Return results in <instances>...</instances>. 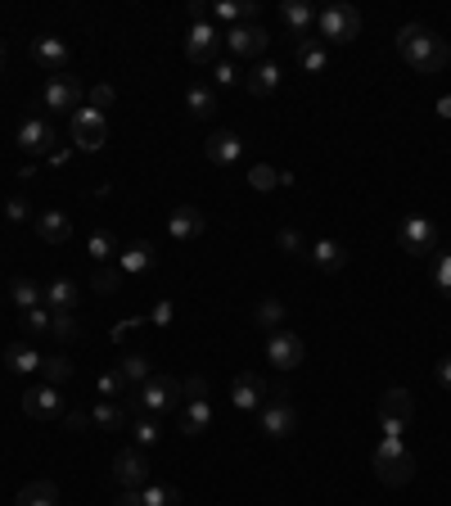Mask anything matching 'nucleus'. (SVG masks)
I'll list each match as a JSON object with an SVG mask.
<instances>
[{"label": "nucleus", "mask_w": 451, "mask_h": 506, "mask_svg": "<svg viewBox=\"0 0 451 506\" xmlns=\"http://www.w3.org/2000/svg\"><path fill=\"white\" fill-rule=\"evenodd\" d=\"M397 55L416 68V73H443L451 64V46L443 36H434L425 23H406L402 32H397Z\"/></svg>", "instance_id": "nucleus-1"}, {"label": "nucleus", "mask_w": 451, "mask_h": 506, "mask_svg": "<svg viewBox=\"0 0 451 506\" xmlns=\"http://www.w3.org/2000/svg\"><path fill=\"white\" fill-rule=\"evenodd\" d=\"M370 466H375V475H379L388 489H402V484H411V475H416V457L406 452L402 434H379V443H375V452H370Z\"/></svg>", "instance_id": "nucleus-2"}, {"label": "nucleus", "mask_w": 451, "mask_h": 506, "mask_svg": "<svg viewBox=\"0 0 451 506\" xmlns=\"http://www.w3.org/2000/svg\"><path fill=\"white\" fill-rule=\"evenodd\" d=\"M257 430H262L266 439H289V434H298V407L289 402V389H285V384H276V398L262 402Z\"/></svg>", "instance_id": "nucleus-3"}, {"label": "nucleus", "mask_w": 451, "mask_h": 506, "mask_svg": "<svg viewBox=\"0 0 451 506\" xmlns=\"http://www.w3.org/2000/svg\"><path fill=\"white\" fill-rule=\"evenodd\" d=\"M181 402V384L172 376H149L135 393H131V411L135 416H163Z\"/></svg>", "instance_id": "nucleus-4"}, {"label": "nucleus", "mask_w": 451, "mask_h": 506, "mask_svg": "<svg viewBox=\"0 0 451 506\" xmlns=\"http://www.w3.org/2000/svg\"><path fill=\"white\" fill-rule=\"evenodd\" d=\"M316 36L335 41V46L356 41L361 36V9L356 5H326V9H316Z\"/></svg>", "instance_id": "nucleus-5"}, {"label": "nucleus", "mask_w": 451, "mask_h": 506, "mask_svg": "<svg viewBox=\"0 0 451 506\" xmlns=\"http://www.w3.org/2000/svg\"><path fill=\"white\" fill-rule=\"evenodd\" d=\"M397 245L406 253H416V258H434V253H438V227H434L429 218L411 213V218H402V227H397Z\"/></svg>", "instance_id": "nucleus-6"}, {"label": "nucleus", "mask_w": 451, "mask_h": 506, "mask_svg": "<svg viewBox=\"0 0 451 506\" xmlns=\"http://www.w3.org/2000/svg\"><path fill=\"white\" fill-rule=\"evenodd\" d=\"M149 457L140 452V448H117V457H113V484L117 489H145L149 484Z\"/></svg>", "instance_id": "nucleus-7"}, {"label": "nucleus", "mask_w": 451, "mask_h": 506, "mask_svg": "<svg viewBox=\"0 0 451 506\" xmlns=\"http://www.w3.org/2000/svg\"><path fill=\"white\" fill-rule=\"evenodd\" d=\"M41 100H45V109H55V114H77V109H82V82H77L73 73H55V77L45 82Z\"/></svg>", "instance_id": "nucleus-8"}, {"label": "nucleus", "mask_w": 451, "mask_h": 506, "mask_svg": "<svg viewBox=\"0 0 451 506\" xmlns=\"http://www.w3.org/2000/svg\"><path fill=\"white\" fill-rule=\"evenodd\" d=\"M226 50L230 55H239V59H262L266 55V46H271V36H266V27L262 23H239V27H230L222 36Z\"/></svg>", "instance_id": "nucleus-9"}, {"label": "nucleus", "mask_w": 451, "mask_h": 506, "mask_svg": "<svg viewBox=\"0 0 451 506\" xmlns=\"http://www.w3.org/2000/svg\"><path fill=\"white\" fill-rule=\"evenodd\" d=\"M303 339L294 335V330H271V339H266V362L276 367V371H294V367H303Z\"/></svg>", "instance_id": "nucleus-10"}, {"label": "nucleus", "mask_w": 451, "mask_h": 506, "mask_svg": "<svg viewBox=\"0 0 451 506\" xmlns=\"http://www.w3.org/2000/svg\"><path fill=\"white\" fill-rule=\"evenodd\" d=\"M23 411H27L32 420H59V416L68 411V402H64V393H59L55 384H36V389L23 393Z\"/></svg>", "instance_id": "nucleus-11"}, {"label": "nucleus", "mask_w": 451, "mask_h": 506, "mask_svg": "<svg viewBox=\"0 0 451 506\" xmlns=\"http://www.w3.org/2000/svg\"><path fill=\"white\" fill-rule=\"evenodd\" d=\"M73 140H77V149H100L105 140H109V118L100 114V109H77L73 114Z\"/></svg>", "instance_id": "nucleus-12"}, {"label": "nucleus", "mask_w": 451, "mask_h": 506, "mask_svg": "<svg viewBox=\"0 0 451 506\" xmlns=\"http://www.w3.org/2000/svg\"><path fill=\"white\" fill-rule=\"evenodd\" d=\"M27 55L45 68V73H68V59H73V50H68V41L64 36H32V46H27Z\"/></svg>", "instance_id": "nucleus-13"}, {"label": "nucleus", "mask_w": 451, "mask_h": 506, "mask_svg": "<svg viewBox=\"0 0 451 506\" xmlns=\"http://www.w3.org/2000/svg\"><path fill=\"white\" fill-rule=\"evenodd\" d=\"M217 46H222V32L204 18V23H190V32H185V55H190V64H213L217 59Z\"/></svg>", "instance_id": "nucleus-14"}, {"label": "nucleus", "mask_w": 451, "mask_h": 506, "mask_svg": "<svg viewBox=\"0 0 451 506\" xmlns=\"http://www.w3.org/2000/svg\"><path fill=\"white\" fill-rule=\"evenodd\" d=\"M271 393V384L262 376H253V371H244V376L230 384V402L239 407V411H262V398Z\"/></svg>", "instance_id": "nucleus-15"}, {"label": "nucleus", "mask_w": 451, "mask_h": 506, "mask_svg": "<svg viewBox=\"0 0 451 506\" xmlns=\"http://www.w3.org/2000/svg\"><path fill=\"white\" fill-rule=\"evenodd\" d=\"M204 227H208V222H204V213H199L195 204H181V208H172V218H167V236L181 240V245L195 240V236H204Z\"/></svg>", "instance_id": "nucleus-16"}, {"label": "nucleus", "mask_w": 451, "mask_h": 506, "mask_svg": "<svg viewBox=\"0 0 451 506\" xmlns=\"http://www.w3.org/2000/svg\"><path fill=\"white\" fill-rule=\"evenodd\" d=\"M411 416H416V398H411V389H402V384L384 389V398H379V420H397V425H406Z\"/></svg>", "instance_id": "nucleus-17"}, {"label": "nucleus", "mask_w": 451, "mask_h": 506, "mask_svg": "<svg viewBox=\"0 0 451 506\" xmlns=\"http://www.w3.org/2000/svg\"><path fill=\"white\" fill-rule=\"evenodd\" d=\"M50 145H55V126L45 118H27L18 126V149L23 154H50Z\"/></svg>", "instance_id": "nucleus-18"}, {"label": "nucleus", "mask_w": 451, "mask_h": 506, "mask_svg": "<svg viewBox=\"0 0 451 506\" xmlns=\"http://www.w3.org/2000/svg\"><path fill=\"white\" fill-rule=\"evenodd\" d=\"M32 227H36V236H41L45 245H64V240L73 236V222H68V213H59V208L36 213V218H32Z\"/></svg>", "instance_id": "nucleus-19"}, {"label": "nucleus", "mask_w": 451, "mask_h": 506, "mask_svg": "<svg viewBox=\"0 0 451 506\" xmlns=\"http://www.w3.org/2000/svg\"><path fill=\"white\" fill-rule=\"evenodd\" d=\"M77 303H82V285H77V280L59 276V280L45 285V308H50V312H77Z\"/></svg>", "instance_id": "nucleus-20"}, {"label": "nucleus", "mask_w": 451, "mask_h": 506, "mask_svg": "<svg viewBox=\"0 0 451 506\" xmlns=\"http://www.w3.org/2000/svg\"><path fill=\"white\" fill-rule=\"evenodd\" d=\"M204 154H208V163H217V167H230V163L244 154V136H239V131H217V136L204 145Z\"/></svg>", "instance_id": "nucleus-21"}, {"label": "nucleus", "mask_w": 451, "mask_h": 506, "mask_svg": "<svg viewBox=\"0 0 451 506\" xmlns=\"http://www.w3.org/2000/svg\"><path fill=\"white\" fill-rule=\"evenodd\" d=\"M294 59H298V68H303V73H326L330 50H326V41H321V36H298Z\"/></svg>", "instance_id": "nucleus-22"}, {"label": "nucleus", "mask_w": 451, "mask_h": 506, "mask_svg": "<svg viewBox=\"0 0 451 506\" xmlns=\"http://www.w3.org/2000/svg\"><path fill=\"white\" fill-rule=\"evenodd\" d=\"M208 425H213V407H208V398H190V402L181 407V434L199 439V434H208Z\"/></svg>", "instance_id": "nucleus-23"}, {"label": "nucleus", "mask_w": 451, "mask_h": 506, "mask_svg": "<svg viewBox=\"0 0 451 506\" xmlns=\"http://www.w3.org/2000/svg\"><path fill=\"white\" fill-rule=\"evenodd\" d=\"M307 258H312V267L326 271V276H335V271L347 267V249H343L338 240H316V245L307 249Z\"/></svg>", "instance_id": "nucleus-24"}, {"label": "nucleus", "mask_w": 451, "mask_h": 506, "mask_svg": "<svg viewBox=\"0 0 451 506\" xmlns=\"http://www.w3.org/2000/svg\"><path fill=\"white\" fill-rule=\"evenodd\" d=\"M208 14H213L217 23H226V32L239 27V23H257V5H248V0H217Z\"/></svg>", "instance_id": "nucleus-25"}, {"label": "nucleus", "mask_w": 451, "mask_h": 506, "mask_svg": "<svg viewBox=\"0 0 451 506\" xmlns=\"http://www.w3.org/2000/svg\"><path fill=\"white\" fill-rule=\"evenodd\" d=\"M91 425H95V430H109V434H117V430H126V425H131V411H126L122 402H105V398H100V402L91 407Z\"/></svg>", "instance_id": "nucleus-26"}, {"label": "nucleus", "mask_w": 451, "mask_h": 506, "mask_svg": "<svg viewBox=\"0 0 451 506\" xmlns=\"http://www.w3.org/2000/svg\"><path fill=\"white\" fill-rule=\"evenodd\" d=\"M280 18H285V27L298 32V36H307V32L316 27V9H312L307 0H285V5H280Z\"/></svg>", "instance_id": "nucleus-27"}, {"label": "nucleus", "mask_w": 451, "mask_h": 506, "mask_svg": "<svg viewBox=\"0 0 451 506\" xmlns=\"http://www.w3.org/2000/svg\"><path fill=\"white\" fill-rule=\"evenodd\" d=\"M185 109H190V118L208 123V118L217 114V91L204 86V82H190V91H185Z\"/></svg>", "instance_id": "nucleus-28"}, {"label": "nucleus", "mask_w": 451, "mask_h": 506, "mask_svg": "<svg viewBox=\"0 0 451 506\" xmlns=\"http://www.w3.org/2000/svg\"><path fill=\"white\" fill-rule=\"evenodd\" d=\"M55 502H59V484L55 480H32L14 498V506H55Z\"/></svg>", "instance_id": "nucleus-29"}, {"label": "nucleus", "mask_w": 451, "mask_h": 506, "mask_svg": "<svg viewBox=\"0 0 451 506\" xmlns=\"http://www.w3.org/2000/svg\"><path fill=\"white\" fill-rule=\"evenodd\" d=\"M244 86L253 91V96H276L280 91V64H271V59H262L248 77H244Z\"/></svg>", "instance_id": "nucleus-30"}, {"label": "nucleus", "mask_w": 451, "mask_h": 506, "mask_svg": "<svg viewBox=\"0 0 451 506\" xmlns=\"http://www.w3.org/2000/svg\"><path fill=\"white\" fill-rule=\"evenodd\" d=\"M41 362H45V358H41L32 344H9V349H5V367H9L14 376H32V371H41Z\"/></svg>", "instance_id": "nucleus-31"}, {"label": "nucleus", "mask_w": 451, "mask_h": 506, "mask_svg": "<svg viewBox=\"0 0 451 506\" xmlns=\"http://www.w3.org/2000/svg\"><path fill=\"white\" fill-rule=\"evenodd\" d=\"M117 267H122V276L149 271V267H154V245H149V240H135L126 253H117Z\"/></svg>", "instance_id": "nucleus-32"}, {"label": "nucleus", "mask_w": 451, "mask_h": 506, "mask_svg": "<svg viewBox=\"0 0 451 506\" xmlns=\"http://www.w3.org/2000/svg\"><path fill=\"white\" fill-rule=\"evenodd\" d=\"M9 303H14L18 312H27V308H41V303H45V289H41L36 280H27V276H18V280L9 285Z\"/></svg>", "instance_id": "nucleus-33"}, {"label": "nucleus", "mask_w": 451, "mask_h": 506, "mask_svg": "<svg viewBox=\"0 0 451 506\" xmlns=\"http://www.w3.org/2000/svg\"><path fill=\"white\" fill-rule=\"evenodd\" d=\"M117 376H122V384H126V389H140V384L154 376V371H149V358H145V353H126V358L117 362Z\"/></svg>", "instance_id": "nucleus-34"}, {"label": "nucleus", "mask_w": 451, "mask_h": 506, "mask_svg": "<svg viewBox=\"0 0 451 506\" xmlns=\"http://www.w3.org/2000/svg\"><path fill=\"white\" fill-rule=\"evenodd\" d=\"M131 439H135V448H140V452H149V448L163 439L158 416H135V420H131Z\"/></svg>", "instance_id": "nucleus-35"}, {"label": "nucleus", "mask_w": 451, "mask_h": 506, "mask_svg": "<svg viewBox=\"0 0 451 506\" xmlns=\"http://www.w3.org/2000/svg\"><path fill=\"white\" fill-rule=\"evenodd\" d=\"M140 498H145V506H181L185 498H181V489H172V484H145L140 489Z\"/></svg>", "instance_id": "nucleus-36"}, {"label": "nucleus", "mask_w": 451, "mask_h": 506, "mask_svg": "<svg viewBox=\"0 0 451 506\" xmlns=\"http://www.w3.org/2000/svg\"><path fill=\"white\" fill-rule=\"evenodd\" d=\"M253 321L266 326V330H280V326H285V303H280V299H262V303L253 308Z\"/></svg>", "instance_id": "nucleus-37"}, {"label": "nucleus", "mask_w": 451, "mask_h": 506, "mask_svg": "<svg viewBox=\"0 0 451 506\" xmlns=\"http://www.w3.org/2000/svg\"><path fill=\"white\" fill-rule=\"evenodd\" d=\"M50 335H55L59 344H73V339H82L77 312H55V317H50Z\"/></svg>", "instance_id": "nucleus-38"}, {"label": "nucleus", "mask_w": 451, "mask_h": 506, "mask_svg": "<svg viewBox=\"0 0 451 506\" xmlns=\"http://www.w3.org/2000/svg\"><path fill=\"white\" fill-rule=\"evenodd\" d=\"M86 253H91V258H95L100 267H109L113 258H117V240H113L109 231H95V236L86 240Z\"/></svg>", "instance_id": "nucleus-39"}, {"label": "nucleus", "mask_w": 451, "mask_h": 506, "mask_svg": "<svg viewBox=\"0 0 451 506\" xmlns=\"http://www.w3.org/2000/svg\"><path fill=\"white\" fill-rule=\"evenodd\" d=\"M41 376H45V384H55V389H59L64 380H73V362H68L64 353H55V358H45V362H41Z\"/></svg>", "instance_id": "nucleus-40"}, {"label": "nucleus", "mask_w": 451, "mask_h": 506, "mask_svg": "<svg viewBox=\"0 0 451 506\" xmlns=\"http://www.w3.org/2000/svg\"><path fill=\"white\" fill-rule=\"evenodd\" d=\"M122 280H126V276H122V267H117V262H109V267H100V271L91 276V289H95V294H113Z\"/></svg>", "instance_id": "nucleus-41"}, {"label": "nucleus", "mask_w": 451, "mask_h": 506, "mask_svg": "<svg viewBox=\"0 0 451 506\" xmlns=\"http://www.w3.org/2000/svg\"><path fill=\"white\" fill-rule=\"evenodd\" d=\"M429 271H434V285H438V289L451 299V249L434 253V258H429Z\"/></svg>", "instance_id": "nucleus-42"}, {"label": "nucleus", "mask_w": 451, "mask_h": 506, "mask_svg": "<svg viewBox=\"0 0 451 506\" xmlns=\"http://www.w3.org/2000/svg\"><path fill=\"white\" fill-rule=\"evenodd\" d=\"M248 186H253L257 195H266V190H276V186H280V172H276V167H266V163H257V167H248Z\"/></svg>", "instance_id": "nucleus-43"}, {"label": "nucleus", "mask_w": 451, "mask_h": 506, "mask_svg": "<svg viewBox=\"0 0 451 506\" xmlns=\"http://www.w3.org/2000/svg\"><path fill=\"white\" fill-rule=\"evenodd\" d=\"M50 317H55V312L41 303V308H27V312H23V326H27L32 335H50Z\"/></svg>", "instance_id": "nucleus-44"}, {"label": "nucleus", "mask_w": 451, "mask_h": 506, "mask_svg": "<svg viewBox=\"0 0 451 506\" xmlns=\"http://www.w3.org/2000/svg\"><path fill=\"white\" fill-rule=\"evenodd\" d=\"M5 218H9V222H32V204H27L23 195H9V199H5Z\"/></svg>", "instance_id": "nucleus-45"}, {"label": "nucleus", "mask_w": 451, "mask_h": 506, "mask_svg": "<svg viewBox=\"0 0 451 506\" xmlns=\"http://www.w3.org/2000/svg\"><path fill=\"white\" fill-rule=\"evenodd\" d=\"M276 245L285 253H307V240H303V231H294V227H285L280 236H276Z\"/></svg>", "instance_id": "nucleus-46"}, {"label": "nucleus", "mask_w": 451, "mask_h": 506, "mask_svg": "<svg viewBox=\"0 0 451 506\" xmlns=\"http://www.w3.org/2000/svg\"><path fill=\"white\" fill-rule=\"evenodd\" d=\"M113 100H117V91H113V86H91V96H86V109H100V114H105Z\"/></svg>", "instance_id": "nucleus-47"}, {"label": "nucleus", "mask_w": 451, "mask_h": 506, "mask_svg": "<svg viewBox=\"0 0 451 506\" xmlns=\"http://www.w3.org/2000/svg\"><path fill=\"white\" fill-rule=\"evenodd\" d=\"M213 82H217V86H235V82H239V68L217 59V64H213Z\"/></svg>", "instance_id": "nucleus-48"}, {"label": "nucleus", "mask_w": 451, "mask_h": 506, "mask_svg": "<svg viewBox=\"0 0 451 506\" xmlns=\"http://www.w3.org/2000/svg\"><path fill=\"white\" fill-rule=\"evenodd\" d=\"M172 317H176V308H172L167 299H158V303L149 308V321H154V326H172Z\"/></svg>", "instance_id": "nucleus-49"}, {"label": "nucleus", "mask_w": 451, "mask_h": 506, "mask_svg": "<svg viewBox=\"0 0 451 506\" xmlns=\"http://www.w3.org/2000/svg\"><path fill=\"white\" fill-rule=\"evenodd\" d=\"M122 389H126V384H122V376H117V367H113L109 376L100 380V398H105V402H113V393H122Z\"/></svg>", "instance_id": "nucleus-50"}, {"label": "nucleus", "mask_w": 451, "mask_h": 506, "mask_svg": "<svg viewBox=\"0 0 451 506\" xmlns=\"http://www.w3.org/2000/svg\"><path fill=\"white\" fill-rule=\"evenodd\" d=\"M59 420H64L68 430H86V425H91V411H64Z\"/></svg>", "instance_id": "nucleus-51"}, {"label": "nucleus", "mask_w": 451, "mask_h": 506, "mask_svg": "<svg viewBox=\"0 0 451 506\" xmlns=\"http://www.w3.org/2000/svg\"><path fill=\"white\" fill-rule=\"evenodd\" d=\"M181 393H185V398H204V393H208V380H204V376L185 380V384H181Z\"/></svg>", "instance_id": "nucleus-52"}, {"label": "nucleus", "mask_w": 451, "mask_h": 506, "mask_svg": "<svg viewBox=\"0 0 451 506\" xmlns=\"http://www.w3.org/2000/svg\"><path fill=\"white\" fill-rule=\"evenodd\" d=\"M113 506H145V498H140V489H117Z\"/></svg>", "instance_id": "nucleus-53"}, {"label": "nucleus", "mask_w": 451, "mask_h": 506, "mask_svg": "<svg viewBox=\"0 0 451 506\" xmlns=\"http://www.w3.org/2000/svg\"><path fill=\"white\" fill-rule=\"evenodd\" d=\"M434 380H438V384H443V389L451 393V358H443V362L434 367Z\"/></svg>", "instance_id": "nucleus-54"}, {"label": "nucleus", "mask_w": 451, "mask_h": 506, "mask_svg": "<svg viewBox=\"0 0 451 506\" xmlns=\"http://www.w3.org/2000/svg\"><path fill=\"white\" fill-rule=\"evenodd\" d=\"M131 326H135V321H117V326L109 330V339H113V344H117V339H126V330H131Z\"/></svg>", "instance_id": "nucleus-55"}, {"label": "nucleus", "mask_w": 451, "mask_h": 506, "mask_svg": "<svg viewBox=\"0 0 451 506\" xmlns=\"http://www.w3.org/2000/svg\"><path fill=\"white\" fill-rule=\"evenodd\" d=\"M438 118H451V96H443V100H438Z\"/></svg>", "instance_id": "nucleus-56"}, {"label": "nucleus", "mask_w": 451, "mask_h": 506, "mask_svg": "<svg viewBox=\"0 0 451 506\" xmlns=\"http://www.w3.org/2000/svg\"><path fill=\"white\" fill-rule=\"evenodd\" d=\"M0 77H5V41H0Z\"/></svg>", "instance_id": "nucleus-57"}]
</instances>
